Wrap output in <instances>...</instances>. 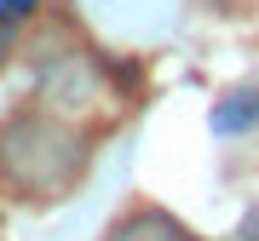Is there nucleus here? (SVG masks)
<instances>
[{
    "instance_id": "obj_1",
    "label": "nucleus",
    "mask_w": 259,
    "mask_h": 241,
    "mask_svg": "<svg viewBox=\"0 0 259 241\" xmlns=\"http://www.w3.org/2000/svg\"><path fill=\"white\" fill-rule=\"evenodd\" d=\"M81 161H87V138L69 132L64 120L52 115H23L6 127L0 138V167L6 178L29 195H58L81 178Z\"/></svg>"
},
{
    "instance_id": "obj_2",
    "label": "nucleus",
    "mask_w": 259,
    "mask_h": 241,
    "mask_svg": "<svg viewBox=\"0 0 259 241\" xmlns=\"http://www.w3.org/2000/svg\"><path fill=\"white\" fill-rule=\"evenodd\" d=\"M259 120V86H242V92H231V98H219L213 103V132H248Z\"/></svg>"
},
{
    "instance_id": "obj_3",
    "label": "nucleus",
    "mask_w": 259,
    "mask_h": 241,
    "mask_svg": "<svg viewBox=\"0 0 259 241\" xmlns=\"http://www.w3.org/2000/svg\"><path fill=\"white\" fill-rule=\"evenodd\" d=\"M104 241H179V230H173V218L156 213V207H139V213H127Z\"/></svg>"
},
{
    "instance_id": "obj_4",
    "label": "nucleus",
    "mask_w": 259,
    "mask_h": 241,
    "mask_svg": "<svg viewBox=\"0 0 259 241\" xmlns=\"http://www.w3.org/2000/svg\"><path fill=\"white\" fill-rule=\"evenodd\" d=\"M12 23H18V18H6V12H0V64H6V52H12V40H18V35H12Z\"/></svg>"
},
{
    "instance_id": "obj_5",
    "label": "nucleus",
    "mask_w": 259,
    "mask_h": 241,
    "mask_svg": "<svg viewBox=\"0 0 259 241\" xmlns=\"http://www.w3.org/2000/svg\"><path fill=\"white\" fill-rule=\"evenodd\" d=\"M29 6H35V0H0V12H6V18H23Z\"/></svg>"
},
{
    "instance_id": "obj_6",
    "label": "nucleus",
    "mask_w": 259,
    "mask_h": 241,
    "mask_svg": "<svg viewBox=\"0 0 259 241\" xmlns=\"http://www.w3.org/2000/svg\"><path fill=\"white\" fill-rule=\"evenodd\" d=\"M242 235H248V241H259V207H253V218L242 224Z\"/></svg>"
}]
</instances>
